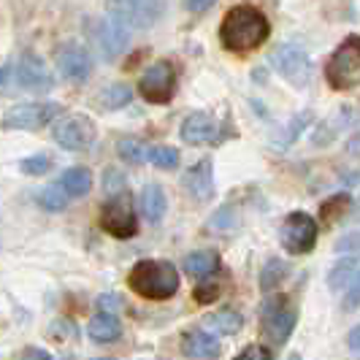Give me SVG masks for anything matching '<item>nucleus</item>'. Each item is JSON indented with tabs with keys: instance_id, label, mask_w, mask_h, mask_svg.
Wrapping results in <instances>:
<instances>
[{
	"instance_id": "6",
	"label": "nucleus",
	"mask_w": 360,
	"mask_h": 360,
	"mask_svg": "<svg viewBox=\"0 0 360 360\" xmlns=\"http://www.w3.org/2000/svg\"><path fill=\"white\" fill-rule=\"evenodd\" d=\"M279 241L290 255H309L317 244V219L307 212H292L279 228Z\"/></svg>"
},
{
	"instance_id": "45",
	"label": "nucleus",
	"mask_w": 360,
	"mask_h": 360,
	"mask_svg": "<svg viewBox=\"0 0 360 360\" xmlns=\"http://www.w3.org/2000/svg\"><path fill=\"white\" fill-rule=\"evenodd\" d=\"M358 358H360V355H358Z\"/></svg>"
},
{
	"instance_id": "4",
	"label": "nucleus",
	"mask_w": 360,
	"mask_h": 360,
	"mask_svg": "<svg viewBox=\"0 0 360 360\" xmlns=\"http://www.w3.org/2000/svg\"><path fill=\"white\" fill-rule=\"evenodd\" d=\"M106 8L111 19L127 30H146L165 14L162 0H106Z\"/></svg>"
},
{
	"instance_id": "35",
	"label": "nucleus",
	"mask_w": 360,
	"mask_h": 360,
	"mask_svg": "<svg viewBox=\"0 0 360 360\" xmlns=\"http://www.w3.org/2000/svg\"><path fill=\"white\" fill-rule=\"evenodd\" d=\"M122 187H125V176L117 171V168H108L106 171V193L111 198H117L120 193H122Z\"/></svg>"
},
{
	"instance_id": "34",
	"label": "nucleus",
	"mask_w": 360,
	"mask_h": 360,
	"mask_svg": "<svg viewBox=\"0 0 360 360\" xmlns=\"http://www.w3.org/2000/svg\"><path fill=\"white\" fill-rule=\"evenodd\" d=\"M233 360H274V352H271V347H263V344H250Z\"/></svg>"
},
{
	"instance_id": "38",
	"label": "nucleus",
	"mask_w": 360,
	"mask_h": 360,
	"mask_svg": "<svg viewBox=\"0 0 360 360\" xmlns=\"http://www.w3.org/2000/svg\"><path fill=\"white\" fill-rule=\"evenodd\" d=\"M19 360H52V355H49L46 349H41V347H27V349L19 355Z\"/></svg>"
},
{
	"instance_id": "28",
	"label": "nucleus",
	"mask_w": 360,
	"mask_h": 360,
	"mask_svg": "<svg viewBox=\"0 0 360 360\" xmlns=\"http://www.w3.org/2000/svg\"><path fill=\"white\" fill-rule=\"evenodd\" d=\"M68 195H65V190L54 181V184H49V187H44L41 193H38V203L46 209V212H63L65 206H68Z\"/></svg>"
},
{
	"instance_id": "8",
	"label": "nucleus",
	"mask_w": 360,
	"mask_h": 360,
	"mask_svg": "<svg viewBox=\"0 0 360 360\" xmlns=\"http://www.w3.org/2000/svg\"><path fill=\"white\" fill-rule=\"evenodd\" d=\"M139 92L146 103L152 106H162L174 98L176 92V71L168 60H160V63H152L149 68L141 76V84H139Z\"/></svg>"
},
{
	"instance_id": "41",
	"label": "nucleus",
	"mask_w": 360,
	"mask_h": 360,
	"mask_svg": "<svg viewBox=\"0 0 360 360\" xmlns=\"http://www.w3.org/2000/svg\"><path fill=\"white\" fill-rule=\"evenodd\" d=\"M114 307H117V298H114V295L98 298V309H101V311H111V314H114Z\"/></svg>"
},
{
	"instance_id": "17",
	"label": "nucleus",
	"mask_w": 360,
	"mask_h": 360,
	"mask_svg": "<svg viewBox=\"0 0 360 360\" xmlns=\"http://www.w3.org/2000/svg\"><path fill=\"white\" fill-rule=\"evenodd\" d=\"M179 136L181 141H187V144H206V141H212L217 136L214 117H209L203 111H193L190 117H184Z\"/></svg>"
},
{
	"instance_id": "16",
	"label": "nucleus",
	"mask_w": 360,
	"mask_h": 360,
	"mask_svg": "<svg viewBox=\"0 0 360 360\" xmlns=\"http://www.w3.org/2000/svg\"><path fill=\"white\" fill-rule=\"evenodd\" d=\"M219 339L209 330H200V328H193L181 336V352L193 360H209L219 355Z\"/></svg>"
},
{
	"instance_id": "40",
	"label": "nucleus",
	"mask_w": 360,
	"mask_h": 360,
	"mask_svg": "<svg viewBox=\"0 0 360 360\" xmlns=\"http://www.w3.org/2000/svg\"><path fill=\"white\" fill-rule=\"evenodd\" d=\"M347 347L352 349V355H360V325L349 330V336H347Z\"/></svg>"
},
{
	"instance_id": "44",
	"label": "nucleus",
	"mask_w": 360,
	"mask_h": 360,
	"mask_svg": "<svg viewBox=\"0 0 360 360\" xmlns=\"http://www.w3.org/2000/svg\"><path fill=\"white\" fill-rule=\"evenodd\" d=\"M95 360H114V358H95Z\"/></svg>"
},
{
	"instance_id": "5",
	"label": "nucleus",
	"mask_w": 360,
	"mask_h": 360,
	"mask_svg": "<svg viewBox=\"0 0 360 360\" xmlns=\"http://www.w3.org/2000/svg\"><path fill=\"white\" fill-rule=\"evenodd\" d=\"M84 33L92 41L95 52L103 60H117L125 52L127 46V27H122L120 22H114L111 17H92L84 22Z\"/></svg>"
},
{
	"instance_id": "36",
	"label": "nucleus",
	"mask_w": 360,
	"mask_h": 360,
	"mask_svg": "<svg viewBox=\"0 0 360 360\" xmlns=\"http://www.w3.org/2000/svg\"><path fill=\"white\" fill-rule=\"evenodd\" d=\"M336 252L339 255H358L360 257V233L344 236L342 241L336 244Z\"/></svg>"
},
{
	"instance_id": "26",
	"label": "nucleus",
	"mask_w": 360,
	"mask_h": 360,
	"mask_svg": "<svg viewBox=\"0 0 360 360\" xmlns=\"http://www.w3.org/2000/svg\"><path fill=\"white\" fill-rule=\"evenodd\" d=\"M222 290H225V282L217 276V271L214 274H209V276H200V282L195 285V301L198 304H214L217 298L222 295Z\"/></svg>"
},
{
	"instance_id": "1",
	"label": "nucleus",
	"mask_w": 360,
	"mask_h": 360,
	"mask_svg": "<svg viewBox=\"0 0 360 360\" xmlns=\"http://www.w3.org/2000/svg\"><path fill=\"white\" fill-rule=\"evenodd\" d=\"M271 36V22L269 17L260 11V8H255V6H247V3H241V6H233L225 19H222V25H219V41H222V46L228 49V52H255V49H260Z\"/></svg>"
},
{
	"instance_id": "42",
	"label": "nucleus",
	"mask_w": 360,
	"mask_h": 360,
	"mask_svg": "<svg viewBox=\"0 0 360 360\" xmlns=\"http://www.w3.org/2000/svg\"><path fill=\"white\" fill-rule=\"evenodd\" d=\"M349 152H352V155H360V133L349 141Z\"/></svg>"
},
{
	"instance_id": "25",
	"label": "nucleus",
	"mask_w": 360,
	"mask_h": 360,
	"mask_svg": "<svg viewBox=\"0 0 360 360\" xmlns=\"http://www.w3.org/2000/svg\"><path fill=\"white\" fill-rule=\"evenodd\" d=\"M184 271L187 274H193V276H209V274H214L219 271V257L217 252H193L184 257Z\"/></svg>"
},
{
	"instance_id": "29",
	"label": "nucleus",
	"mask_w": 360,
	"mask_h": 360,
	"mask_svg": "<svg viewBox=\"0 0 360 360\" xmlns=\"http://www.w3.org/2000/svg\"><path fill=\"white\" fill-rule=\"evenodd\" d=\"M117 152H120V158L127 162L149 160V149H146L144 141H139V139H122V141L117 144Z\"/></svg>"
},
{
	"instance_id": "19",
	"label": "nucleus",
	"mask_w": 360,
	"mask_h": 360,
	"mask_svg": "<svg viewBox=\"0 0 360 360\" xmlns=\"http://www.w3.org/2000/svg\"><path fill=\"white\" fill-rule=\"evenodd\" d=\"M349 117H352V111H349V108H339V111H333V114H330L325 122H320V125H317L314 136H311V144H314V146L330 144V141H333V139L342 133L344 127H347Z\"/></svg>"
},
{
	"instance_id": "14",
	"label": "nucleus",
	"mask_w": 360,
	"mask_h": 360,
	"mask_svg": "<svg viewBox=\"0 0 360 360\" xmlns=\"http://www.w3.org/2000/svg\"><path fill=\"white\" fill-rule=\"evenodd\" d=\"M17 82L30 92H49L54 87V76L46 63L33 52H25L17 63Z\"/></svg>"
},
{
	"instance_id": "30",
	"label": "nucleus",
	"mask_w": 360,
	"mask_h": 360,
	"mask_svg": "<svg viewBox=\"0 0 360 360\" xmlns=\"http://www.w3.org/2000/svg\"><path fill=\"white\" fill-rule=\"evenodd\" d=\"M149 160L155 162L158 168H162V171H171V168L179 165V149H174V146H152L149 149Z\"/></svg>"
},
{
	"instance_id": "23",
	"label": "nucleus",
	"mask_w": 360,
	"mask_h": 360,
	"mask_svg": "<svg viewBox=\"0 0 360 360\" xmlns=\"http://www.w3.org/2000/svg\"><path fill=\"white\" fill-rule=\"evenodd\" d=\"M139 203H141V212L149 222H160L165 209H168V200H165V193H162L160 184H146L139 195Z\"/></svg>"
},
{
	"instance_id": "12",
	"label": "nucleus",
	"mask_w": 360,
	"mask_h": 360,
	"mask_svg": "<svg viewBox=\"0 0 360 360\" xmlns=\"http://www.w3.org/2000/svg\"><path fill=\"white\" fill-rule=\"evenodd\" d=\"M101 228L114 238H133L139 233V219L125 198H108L101 209Z\"/></svg>"
},
{
	"instance_id": "27",
	"label": "nucleus",
	"mask_w": 360,
	"mask_h": 360,
	"mask_svg": "<svg viewBox=\"0 0 360 360\" xmlns=\"http://www.w3.org/2000/svg\"><path fill=\"white\" fill-rule=\"evenodd\" d=\"M347 209H349V193H336L328 200H323L320 217H323V222H336V219H342L347 214Z\"/></svg>"
},
{
	"instance_id": "18",
	"label": "nucleus",
	"mask_w": 360,
	"mask_h": 360,
	"mask_svg": "<svg viewBox=\"0 0 360 360\" xmlns=\"http://www.w3.org/2000/svg\"><path fill=\"white\" fill-rule=\"evenodd\" d=\"M87 333H90L92 342H98V344L117 342V339L122 336V323H120V317L111 314V311H98L90 320V325H87Z\"/></svg>"
},
{
	"instance_id": "10",
	"label": "nucleus",
	"mask_w": 360,
	"mask_h": 360,
	"mask_svg": "<svg viewBox=\"0 0 360 360\" xmlns=\"http://www.w3.org/2000/svg\"><path fill=\"white\" fill-rule=\"evenodd\" d=\"M52 139L57 141V146H63L68 152H82L95 141V122L87 114H68L54 122Z\"/></svg>"
},
{
	"instance_id": "9",
	"label": "nucleus",
	"mask_w": 360,
	"mask_h": 360,
	"mask_svg": "<svg viewBox=\"0 0 360 360\" xmlns=\"http://www.w3.org/2000/svg\"><path fill=\"white\" fill-rule=\"evenodd\" d=\"M60 108L63 106L52 103V101H46V103H17L3 114L0 125L6 130H41L60 114Z\"/></svg>"
},
{
	"instance_id": "7",
	"label": "nucleus",
	"mask_w": 360,
	"mask_h": 360,
	"mask_svg": "<svg viewBox=\"0 0 360 360\" xmlns=\"http://www.w3.org/2000/svg\"><path fill=\"white\" fill-rule=\"evenodd\" d=\"M271 65L292 87H307L309 76H311V60H309L307 49L301 44L276 46V52L271 54Z\"/></svg>"
},
{
	"instance_id": "32",
	"label": "nucleus",
	"mask_w": 360,
	"mask_h": 360,
	"mask_svg": "<svg viewBox=\"0 0 360 360\" xmlns=\"http://www.w3.org/2000/svg\"><path fill=\"white\" fill-rule=\"evenodd\" d=\"M49 168H52L49 155H30V158L19 160V171L27 174V176H41V174H46Z\"/></svg>"
},
{
	"instance_id": "3",
	"label": "nucleus",
	"mask_w": 360,
	"mask_h": 360,
	"mask_svg": "<svg viewBox=\"0 0 360 360\" xmlns=\"http://www.w3.org/2000/svg\"><path fill=\"white\" fill-rule=\"evenodd\" d=\"M325 82L333 90H352L360 84V36H347L325 63Z\"/></svg>"
},
{
	"instance_id": "22",
	"label": "nucleus",
	"mask_w": 360,
	"mask_h": 360,
	"mask_svg": "<svg viewBox=\"0 0 360 360\" xmlns=\"http://www.w3.org/2000/svg\"><path fill=\"white\" fill-rule=\"evenodd\" d=\"M57 184L65 190L68 198H84V195L92 190V174L87 171V168L76 165V168H68V171L60 176Z\"/></svg>"
},
{
	"instance_id": "11",
	"label": "nucleus",
	"mask_w": 360,
	"mask_h": 360,
	"mask_svg": "<svg viewBox=\"0 0 360 360\" xmlns=\"http://www.w3.org/2000/svg\"><path fill=\"white\" fill-rule=\"evenodd\" d=\"M295 323H298V314L288 304V298H282V295L269 301L263 309V333L274 347H282L288 342L295 330Z\"/></svg>"
},
{
	"instance_id": "20",
	"label": "nucleus",
	"mask_w": 360,
	"mask_h": 360,
	"mask_svg": "<svg viewBox=\"0 0 360 360\" xmlns=\"http://www.w3.org/2000/svg\"><path fill=\"white\" fill-rule=\"evenodd\" d=\"M358 269H360L358 255H344V257H339V260L333 263L330 274H328V288L333 290V292H336V290H347L349 282L355 279Z\"/></svg>"
},
{
	"instance_id": "21",
	"label": "nucleus",
	"mask_w": 360,
	"mask_h": 360,
	"mask_svg": "<svg viewBox=\"0 0 360 360\" xmlns=\"http://www.w3.org/2000/svg\"><path fill=\"white\" fill-rule=\"evenodd\" d=\"M206 328L214 336H236L244 328V317L233 309H219V311L206 317Z\"/></svg>"
},
{
	"instance_id": "13",
	"label": "nucleus",
	"mask_w": 360,
	"mask_h": 360,
	"mask_svg": "<svg viewBox=\"0 0 360 360\" xmlns=\"http://www.w3.org/2000/svg\"><path fill=\"white\" fill-rule=\"evenodd\" d=\"M54 63H57V71L60 76L65 79V82H87L92 73V54L82 46V44H76V41H68V44H63L57 54H54Z\"/></svg>"
},
{
	"instance_id": "33",
	"label": "nucleus",
	"mask_w": 360,
	"mask_h": 360,
	"mask_svg": "<svg viewBox=\"0 0 360 360\" xmlns=\"http://www.w3.org/2000/svg\"><path fill=\"white\" fill-rule=\"evenodd\" d=\"M344 311H355L360 307V269L355 274V279L349 282V288L344 290Z\"/></svg>"
},
{
	"instance_id": "39",
	"label": "nucleus",
	"mask_w": 360,
	"mask_h": 360,
	"mask_svg": "<svg viewBox=\"0 0 360 360\" xmlns=\"http://www.w3.org/2000/svg\"><path fill=\"white\" fill-rule=\"evenodd\" d=\"M217 0H184V6H187V11H193V14H200V11H206L209 6H214Z\"/></svg>"
},
{
	"instance_id": "24",
	"label": "nucleus",
	"mask_w": 360,
	"mask_h": 360,
	"mask_svg": "<svg viewBox=\"0 0 360 360\" xmlns=\"http://www.w3.org/2000/svg\"><path fill=\"white\" fill-rule=\"evenodd\" d=\"M288 274H290V266L282 257H271L269 263L263 266V271H260V290H263V292L276 290L288 279Z\"/></svg>"
},
{
	"instance_id": "37",
	"label": "nucleus",
	"mask_w": 360,
	"mask_h": 360,
	"mask_svg": "<svg viewBox=\"0 0 360 360\" xmlns=\"http://www.w3.org/2000/svg\"><path fill=\"white\" fill-rule=\"evenodd\" d=\"M309 122H311V114H309V111H304V114H298V117H295V120H292V122L288 125V136H285V144H290L292 139H298L301 127L309 125Z\"/></svg>"
},
{
	"instance_id": "15",
	"label": "nucleus",
	"mask_w": 360,
	"mask_h": 360,
	"mask_svg": "<svg viewBox=\"0 0 360 360\" xmlns=\"http://www.w3.org/2000/svg\"><path fill=\"white\" fill-rule=\"evenodd\" d=\"M181 184L200 203L212 200V195H214V165H212V160L206 158V160H198L195 165H190L187 174L181 176Z\"/></svg>"
},
{
	"instance_id": "31",
	"label": "nucleus",
	"mask_w": 360,
	"mask_h": 360,
	"mask_svg": "<svg viewBox=\"0 0 360 360\" xmlns=\"http://www.w3.org/2000/svg\"><path fill=\"white\" fill-rule=\"evenodd\" d=\"M101 98H103L106 108H122V106H127V103H130L133 92H130V87H127V84H108Z\"/></svg>"
},
{
	"instance_id": "2",
	"label": "nucleus",
	"mask_w": 360,
	"mask_h": 360,
	"mask_svg": "<svg viewBox=\"0 0 360 360\" xmlns=\"http://www.w3.org/2000/svg\"><path fill=\"white\" fill-rule=\"evenodd\" d=\"M127 285L146 301H168L179 292V271L168 260H139L127 274Z\"/></svg>"
},
{
	"instance_id": "43",
	"label": "nucleus",
	"mask_w": 360,
	"mask_h": 360,
	"mask_svg": "<svg viewBox=\"0 0 360 360\" xmlns=\"http://www.w3.org/2000/svg\"><path fill=\"white\" fill-rule=\"evenodd\" d=\"M8 73H11V68H8V65H3V68H0V87L8 82Z\"/></svg>"
}]
</instances>
